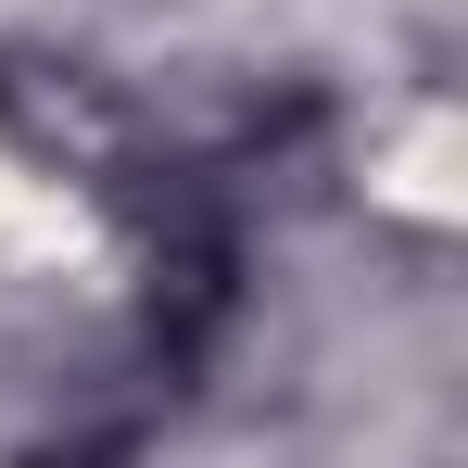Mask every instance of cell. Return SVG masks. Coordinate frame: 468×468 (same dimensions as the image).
Here are the masks:
<instances>
[{"instance_id": "cell-1", "label": "cell", "mask_w": 468, "mask_h": 468, "mask_svg": "<svg viewBox=\"0 0 468 468\" xmlns=\"http://www.w3.org/2000/svg\"><path fill=\"white\" fill-rule=\"evenodd\" d=\"M153 292V355L165 367H203L216 342H229V316H240V229L203 203V190H165L153 203V266H140Z\"/></svg>"}, {"instance_id": "cell-2", "label": "cell", "mask_w": 468, "mask_h": 468, "mask_svg": "<svg viewBox=\"0 0 468 468\" xmlns=\"http://www.w3.org/2000/svg\"><path fill=\"white\" fill-rule=\"evenodd\" d=\"M13 468H140V443L127 431H51V443H26Z\"/></svg>"}]
</instances>
